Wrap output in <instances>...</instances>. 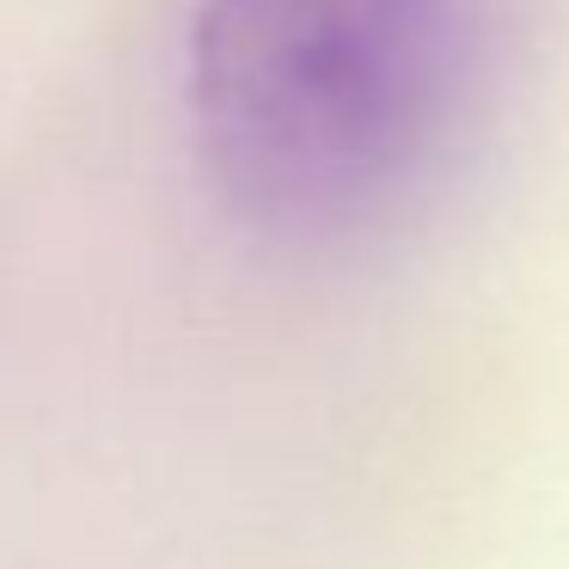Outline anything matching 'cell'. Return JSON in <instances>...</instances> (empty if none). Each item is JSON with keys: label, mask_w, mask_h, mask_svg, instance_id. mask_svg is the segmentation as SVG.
<instances>
[{"label": "cell", "mask_w": 569, "mask_h": 569, "mask_svg": "<svg viewBox=\"0 0 569 569\" xmlns=\"http://www.w3.org/2000/svg\"><path fill=\"white\" fill-rule=\"evenodd\" d=\"M466 68V0H202V160L258 233L356 239L435 172Z\"/></svg>", "instance_id": "1"}]
</instances>
